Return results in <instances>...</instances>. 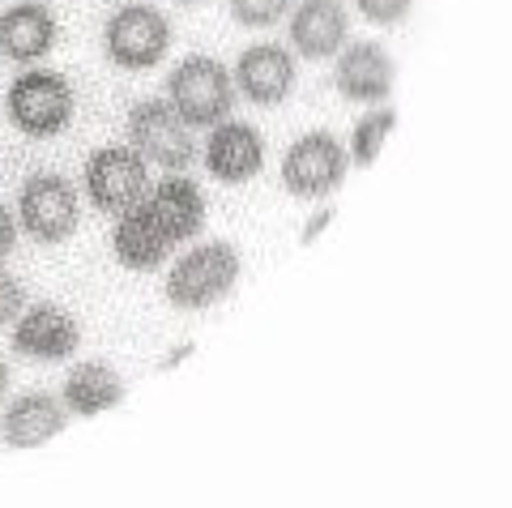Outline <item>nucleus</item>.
<instances>
[{
    "instance_id": "nucleus-15",
    "label": "nucleus",
    "mask_w": 512,
    "mask_h": 508,
    "mask_svg": "<svg viewBox=\"0 0 512 508\" xmlns=\"http://www.w3.org/2000/svg\"><path fill=\"white\" fill-rule=\"evenodd\" d=\"M286 35H291L295 56L329 60L350 39V13L342 0H295V9L286 13Z\"/></svg>"
},
{
    "instance_id": "nucleus-11",
    "label": "nucleus",
    "mask_w": 512,
    "mask_h": 508,
    "mask_svg": "<svg viewBox=\"0 0 512 508\" xmlns=\"http://www.w3.org/2000/svg\"><path fill=\"white\" fill-rule=\"evenodd\" d=\"M333 86L346 103L380 107L389 103V94L397 86V65L389 56V47L376 39H355L342 43V52L333 56Z\"/></svg>"
},
{
    "instance_id": "nucleus-10",
    "label": "nucleus",
    "mask_w": 512,
    "mask_h": 508,
    "mask_svg": "<svg viewBox=\"0 0 512 508\" xmlns=\"http://www.w3.org/2000/svg\"><path fill=\"white\" fill-rule=\"evenodd\" d=\"M82 346V325L60 304H26L9 325V351L26 363H64Z\"/></svg>"
},
{
    "instance_id": "nucleus-18",
    "label": "nucleus",
    "mask_w": 512,
    "mask_h": 508,
    "mask_svg": "<svg viewBox=\"0 0 512 508\" xmlns=\"http://www.w3.org/2000/svg\"><path fill=\"white\" fill-rule=\"evenodd\" d=\"M397 129V111L393 107H376V111H367V116L355 124V133H350V167H376V158L384 150V141H389V133Z\"/></svg>"
},
{
    "instance_id": "nucleus-6",
    "label": "nucleus",
    "mask_w": 512,
    "mask_h": 508,
    "mask_svg": "<svg viewBox=\"0 0 512 508\" xmlns=\"http://www.w3.org/2000/svg\"><path fill=\"white\" fill-rule=\"evenodd\" d=\"M350 171V154L329 129H312L282 154V184L299 201H329Z\"/></svg>"
},
{
    "instance_id": "nucleus-27",
    "label": "nucleus",
    "mask_w": 512,
    "mask_h": 508,
    "mask_svg": "<svg viewBox=\"0 0 512 508\" xmlns=\"http://www.w3.org/2000/svg\"><path fill=\"white\" fill-rule=\"evenodd\" d=\"M103 5H124V0H103Z\"/></svg>"
},
{
    "instance_id": "nucleus-26",
    "label": "nucleus",
    "mask_w": 512,
    "mask_h": 508,
    "mask_svg": "<svg viewBox=\"0 0 512 508\" xmlns=\"http://www.w3.org/2000/svg\"><path fill=\"white\" fill-rule=\"evenodd\" d=\"M180 5H205V0H180Z\"/></svg>"
},
{
    "instance_id": "nucleus-23",
    "label": "nucleus",
    "mask_w": 512,
    "mask_h": 508,
    "mask_svg": "<svg viewBox=\"0 0 512 508\" xmlns=\"http://www.w3.org/2000/svg\"><path fill=\"white\" fill-rule=\"evenodd\" d=\"M18 214H13L9 210V205H0V261H5L9 257V252L13 248H18Z\"/></svg>"
},
{
    "instance_id": "nucleus-2",
    "label": "nucleus",
    "mask_w": 512,
    "mask_h": 508,
    "mask_svg": "<svg viewBox=\"0 0 512 508\" xmlns=\"http://www.w3.org/2000/svg\"><path fill=\"white\" fill-rule=\"evenodd\" d=\"M239 274H244V261H239L235 244L227 240L192 244L167 269V304L180 312H205L235 295Z\"/></svg>"
},
{
    "instance_id": "nucleus-17",
    "label": "nucleus",
    "mask_w": 512,
    "mask_h": 508,
    "mask_svg": "<svg viewBox=\"0 0 512 508\" xmlns=\"http://www.w3.org/2000/svg\"><path fill=\"white\" fill-rule=\"evenodd\" d=\"M124 380L111 363H99V359H82L73 363L69 376L60 385V402L69 410V419H99L107 410H116L124 402Z\"/></svg>"
},
{
    "instance_id": "nucleus-21",
    "label": "nucleus",
    "mask_w": 512,
    "mask_h": 508,
    "mask_svg": "<svg viewBox=\"0 0 512 508\" xmlns=\"http://www.w3.org/2000/svg\"><path fill=\"white\" fill-rule=\"evenodd\" d=\"M22 308H26V287H22V278L9 274V269L0 265V329H9L13 321H18Z\"/></svg>"
},
{
    "instance_id": "nucleus-7",
    "label": "nucleus",
    "mask_w": 512,
    "mask_h": 508,
    "mask_svg": "<svg viewBox=\"0 0 512 508\" xmlns=\"http://www.w3.org/2000/svg\"><path fill=\"white\" fill-rule=\"evenodd\" d=\"M188 124L180 120L167 99H141L128 111V146H133L150 167H163L167 176L175 171H188L197 163V141H192Z\"/></svg>"
},
{
    "instance_id": "nucleus-19",
    "label": "nucleus",
    "mask_w": 512,
    "mask_h": 508,
    "mask_svg": "<svg viewBox=\"0 0 512 508\" xmlns=\"http://www.w3.org/2000/svg\"><path fill=\"white\" fill-rule=\"evenodd\" d=\"M231 18L248 30H274L278 22H286V13L295 9V0H227Z\"/></svg>"
},
{
    "instance_id": "nucleus-5",
    "label": "nucleus",
    "mask_w": 512,
    "mask_h": 508,
    "mask_svg": "<svg viewBox=\"0 0 512 508\" xmlns=\"http://www.w3.org/2000/svg\"><path fill=\"white\" fill-rule=\"evenodd\" d=\"M103 52L116 69L146 73L171 52V22L158 5L124 0L103 26Z\"/></svg>"
},
{
    "instance_id": "nucleus-14",
    "label": "nucleus",
    "mask_w": 512,
    "mask_h": 508,
    "mask_svg": "<svg viewBox=\"0 0 512 508\" xmlns=\"http://www.w3.org/2000/svg\"><path fill=\"white\" fill-rule=\"evenodd\" d=\"M60 43V22L43 0H18L0 13V56L13 65H39Z\"/></svg>"
},
{
    "instance_id": "nucleus-13",
    "label": "nucleus",
    "mask_w": 512,
    "mask_h": 508,
    "mask_svg": "<svg viewBox=\"0 0 512 508\" xmlns=\"http://www.w3.org/2000/svg\"><path fill=\"white\" fill-rule=\"evenodd\" d=\"M205 171L218 184H252L265 167V137L244 120H222L210 129V141H205Z\"/></svg>"
},
{
    "instance_id": "nucleus-20",
    "label": "nucleus",
    "mask_w": 512,
    "mask_h": 508,
    "mask_svg": "<svg viewBox=\"0 0 512 508\" xmlns=\"http://www.w3.org/2000/svg\"><path fill=\"white\" fill-rule=\"evenodd\" d=\"M359 13H363V22H372V26H402L410 18V9H414V0H350Z\"/></svg>"
},
{
    "instance_id": "nucleus-22",
    "label": "nucleus",
    "mask_w": 512,
    "mask_h": 508,
    "mask_svg": "<svg viewBox=\"0 0 512 508\" xmlns=\"http://www.w3.org/2000/svg\"><path fill=\"white\" fill-rule=\"evenodd\" d=\"M333 218H338V205H333V201H329V205H320V210L308 218V227L299 231V248H312V244L320 240V235H325V231L333 227Z\"/></svg>"
},
{
    "instance_id": "nucleus-4",
    "label": "nucleus",
    "mask_w": 512,
    "mask_h": 508,
    "mask_svg": "<svg viewBox=\"0 0 512 508\" xmlns=\"http://www.w3.org/2000/svg\"><path fill=\"white\" fill-rule=\"evenodd\" d=\"M167 103L188 129H214L235 111L231 69L214 56H184L167 77Z\"/></svg>"
},
{
    "instance_id": "nucleus-8",
    "label": "nucleus",
    "mask_w": 512,
    "mask_h": 508,
    "mask_svg": "<svg viewBox=\"0 0 512 508\" xmlns=\"http://www.w3.org/2000/svg\"><path fill=\"white\" fill-rule=\"evenodd\" d=\"M82 184L94 210L120 218L150 193V163L133 146H103L86 158Z\"/></svg>"
},
{
    "instance_id": "nucleus-25",
    "label": "nucleus",
    "mask_w": 512,
    "mask_h": 508,
    "mask_svg": "<svg viewBox=\"0 0 512 508\" xmlns=\"http://www.w3.org/2000/svg\"><path fill=\"white\" fill-rule=\"evenodd\" d=\"M9 380H13V376H9V363H5V359H0V402H5V398H9Z\"/></svg>"
},
{
    "instance_id": "nucleus-3",
    "label": "nucleus",
    "mask_w": 512,
    "mask_h": 508,
    "mask_svg": "<svg viewBox=\"0 0 512 508\" xmlns=\"http://www.w3.org/2000/svg\"><path fill=\"white\" fill-rule=\"evenodd\" d=\"M5 111H9V120L18 133L47 141V137H60L73 124L77 94H73L69 77L56 73V69H26L18 82L9 86Z\"/></svg>"
},
{
    "instance_id": "nucleus-12",
    "label": "nucleus",
    "mask_w": 512,
    "mask_h": 508,
    "mask_svg": "<svg viewBox=\"0 0 512 508\" xmlns=\"http://www.w3.org/2000/svg\"><path fill=\"white\" fill-rule=\"evenodd\" d=\"M235 94H244L256 107H278L291 99V90L299 86V69H295V52L282 43H252L239 52L235 69H231Z\"/></svg>"
},
{
    "instance_id": "nucleus-9",
    "label": "nucleus",
    "mask_w": 512,
    "mask_h": 508,
    "mask_svg": "<svg viewBox=\"0 0 512 508\" xmlns=\"http://www.w3.org/2000/svg\"><path fill=\"white\" fill-rule=\"evenodd\" d=\"M18 227L30 235L35 244H64L82 222V201L77 188L56 176V171H39L30 176L18 193Z\"/></svg>"
},
{
    "instance_id": "nucleus-16",
    "label": "nucleus",
    "mask_w": 512,
    "mask_h": 508,
    "mask_svg": "<svg viewBox=\"0 0 512 508\" xmlns=\"http://www.w3.org/2000/svg\"><path fill=\"white\" fill-rule=\"evenodd\" d=\"M64 427H69V410L56 393L47 389H35V393H22V398H13L5 406V415H0V440L9 444V449H43V444H52Z\"/></svg>"
},
{
    "instance_id": "nucleus-1",
    "label": "nucleus",
    "mask_w": 512,
    "mask_h": 508,
    "mask_svg": "<svg viewBox=\"0 0 512 508\" xmlns=\"http://www.w3.org/2000/svg\"><path fill=\"white\" fill-rule=\"evenodd\" d=\"M205 231V193L201 184L175 171V176L150 184L133 210L116 218L111 231V252L124 269L150 274L167 257H175L184 244H192Z\"/></svg>"
},
{
    "instance_id": "nucleus-24",
    "label": "nucleus",
    "mask_w": 512,
    "mask_h": 508,
    "mask_svg": "<svg viewBox=\"0 0 512 508\" xmlns=\"http://www.w3.org/2000/svg\"><path fill=\"white\" fill-rule=\"evenodd\" d=\"M192 351H197V346H192V342H180V346H175V351H171L163 363H158V372H175V368H180V363H184Z\"/></svg>"
}]
</instances>
